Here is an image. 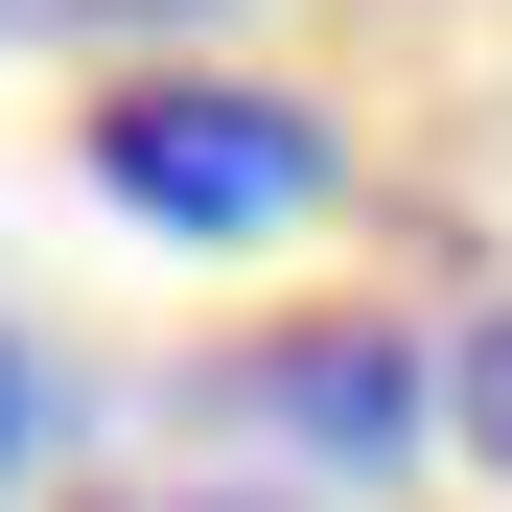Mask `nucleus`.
Wrapping results in <instances>:
<instances>
[{"mask_svg": "<svg viewBox=\"0 0 512 512\" xmlns=\"http://www.w3.org/2000/svg\"><path fill=\"white\" fill-rule=\"evenodd\" d=\"M94 187L140 233H303L326 210V117L303 94H233V70H140V94H94Z\"/></svg>", "mask_w": 512, "mask_h": 512, "instance_id": "1", "label": "nucleus"}, {"mask_svg": "<svg viewBox=\"0 0 512 512\" xmlns=\"http://www.w3.org/2000/svg\"><path fill=\"white\" fill-rule=\"evenodd\" d=\"M256 396H280V419H303L326 466H396L419 419H443V373H419L396 326H280V350H256Z\"/></svg>", "mask_w": 512, "mask_h": 512, "instance_id": "2", "label": "nucleus"}, {"mask_svg": "<svg viewBox=\"0 0 512 512\" xmlns=\"http://www.w3.org/2000/svg\"><path fill=\"white\" fill-rule=\"evenodd\" d=\"M24 47H187V24H233V0H0Z\"/></svg>", "mask_w": 512, "mask_h": 512, "instance_id": "3", "label": "nucleus"}, {"mask_svg": "<svg viewBox=\"0 0 512 512\" xmlns=\"http://www.w3.org/2000/svg\"><path fill=\"white\" fill-rule=\"evenodd\" d=\"M443 419H466V466L512 489V303H489V326H466V350H443Z\"/></svg>", "mask_w": 512, "mask_h": 512, "instance_id": "4", "label": "nucleus"}, {"mask_svg": "<svg viewBox=\"0 0 512 512\" xmlns=\"http://www.w3.org/2000/svg\"><path fill=\"white\" fill-rule=\"evenodd\" d=\"M24 443H47V373H24V326H0V489H24Z\"/></svg>", "mask_w": 512, "mask_h": 512, "instance_id": "5", "label": "nucleus"}, {"mask_svg": "<svg viewBox=\"0 0 512 512\" xmlns=\"http://www.w3.org/2000/svg\"><path fill=\"white\" fill-rule=\"evenodd\" d=\"M117 512H210V489H117Z\"/></svg>", "mask_w": 512, "mask_h": 512, "instance_id": "6", "label": "nucleus"}]
</instances>
